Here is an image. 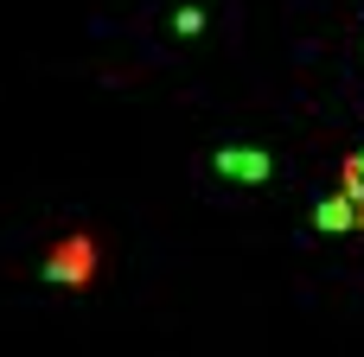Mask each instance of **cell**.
<instances>
[{"mask_svg": "<svg viewBox=\"0 0 364 357\" xmlns=\"http://www.w3.org/2000/svg\"><path fill=\"white\" fill-rule=\"evenodd\" d=\"M218 172L224 179H243V185H262L269 179V153L262 147H218Z\"/></svg>", "mask_w": 364, "mask_h": 357, "instance_id": "7a4b0ae2", "label": "cell"}, {"mask_svg": "<svg viewBox=\"0 0 364 357\" xmlns=\"http://www.w3.org/2000/svg\"><path fill=\"white\" fill-rule=\"evenodd\" d=\"M314 224H320L326 236H352V230H364V211L352 204V198H346V192H333V198H320Z\"/></svg>", "mask_w": 364, "mask_h": 357, "instance_id": "3957f363", "label": "cell"}, {"mask_svg": "<svg viewBox=\"0 0 364 357\" xmlns=\"http://www.w3.org/2000/svg\"><path fill=\"white\" fill-rule=\"evenodd\" d=\"M173 32H186V38L205 32V13H198V6H179V13H173Z\"/></svg>", "mask_w": 364, "mask_h": 357, "instance_id": "277c9868", "label": "cell"}, {"mask_svg": "<svg viewBox=\"0 0 364 357\" xmlns=\"http://www.w3.org/2000/svg\"><path fill=\"white\" fill-rule=\"evenodd\" d=\"M90 275H96V243L90 236H64V249H51V262H45L51 287H90Z\"/></svg>", "mask_w": 364, "mask_h": 357, "instance_id": "6da1fadb", "label": "cell"}]
</instances>
